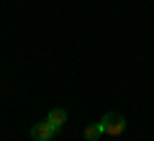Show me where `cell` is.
<instances>
[{"mask_svg": "<svg viewBox=\"0 0 154 141\" xmlns=\"http://www.w3.org/2000/svg\"><path fill=\"white\" fill-rule=\"evenodd\" d=\"M54 133H57V131L51 128V123H49L46 118L38 121V123H33V128H31V139H33V141H49Z\"/></svg>", "mask_w": 154, "mask_h": 141, "instance_id": "2", "label": "cell"}, {"mask_svg": "<svg viewBox=\"0 0 154 141\" xmlns=\"http://www.w3.org/2000/svg\"><path fill=\"white\" fill-rule=\"evenodd\" d=\"M98 123H100V128H103V133H108V136H121L123 131H126V126H128L121 113H105Z\"/></svg>", "mask_w": 154, "mask_h": 141, "instance_id": "1", "label": "cell"}, {"mask_svg": "<svg viewBox=\"0 0 154 141\" xmlns=\"http://www.w3.org/2000/svg\"><path fill=\"white\" fill-rule=\"evenodd\" d=\"M46 121L51 123V128H54V131H59L62 126L67 123V110H64V108H54V110H49Z\"/></svg>", "mask_w": 154, "mask_h": 141, "instance_id": "3", "label": "cell"}, {"mask_svg": "<svg viewBox=\"0 0 154 141\" xmlns=\"http://www.w3.org/2000/svg\"><path fill=\"white\" fill-rule=\"evenodd\" d=\"M82 136L88 141H98L100 136H103V128H100V123H93V126H88V128L82 131Z\"/></svg>", "mask_w": 154, "mask_h": 141, "instance_id": "4", "label": "cell"}]
</instances>
